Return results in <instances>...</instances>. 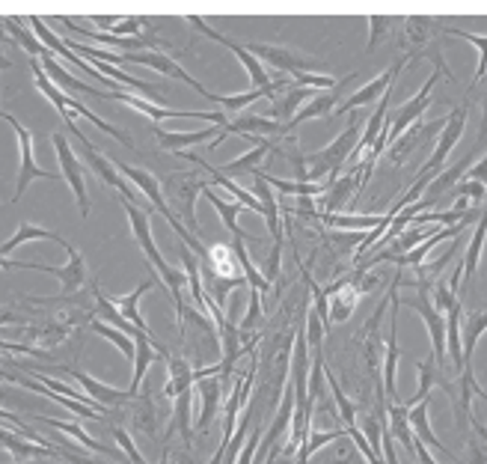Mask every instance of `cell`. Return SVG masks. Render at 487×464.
Instances as JSON below:
<instances>
[{"label": "cell", "instance_id": "cell-1", "mask_svg": "<svg viewBox=\"0 0 487 464\" xmlns=\"http://www.w3.org/2000/svg\"><path fill=\"white\" fill-rule=\"evenodd\" d=\"M122 209L128 214V223H131V232L134 239L140 244V251L146 253V259L151 262V268H155V274L161 277V283L167 286V292L172 298V304H176V316L181 321V316H185V286H188V274L185 271H176L164 256H161L155 239H151V226H149V212L140 209L137 202H128L122 200Z\"/></svg>", "mask_w": 487, "mask_h": 464}, {"label": "cell", "instance_id": "cell-2", "mask_svg": "<svg viewBox=\"0 0 487 464\" xmlns=\"http://www.w3.org/2000/svg\"><path fill=\"white\" fill-rule=\"evenodd\" d=\"M360 123H351L345 132L333 140V143H327L324 149H318V153L307 155V164H309V182H336L339 179V170L348 164V161L354 158L356 146H360Z\"/></svg>", "mask_w": 487, "mask_h": 464}, {"label": "cell", "instance_id": "cell-3", "mask_svg": "<svg viewBox=\"0 0 487 464\" xmlns=\"http://www.w3.org/2000/svg\"><path fill=\"white\" fill-rule=\"evenodd\" d=\"M209 185H211V179L200 176V173H172V176H167V182H164L167 206L176 209V218L185 221L193 235H200L197 200Z\"/></svg>", "mask_w": 487, "mask_h": 464}, {"label": "cell", "instance_id": "cell-4", "mask_svg": "<svg viewBox=\"0 0 487 464\" xmlns=\"http://www.w3.org/2000/svg\"><path fill=\"white\" fill-rule=\"evenodd\" d=\"M0 120H6L13 125V132L18 134V146H21V170H18V182H15V193L9 197V206H15V202L24 197V191L30 188V182L36 179H45V182H60L63 173H51L45 167L36 164V153H34V134H30V128L21 125L15 116L9 114H0Z\"/></svg>", "mask_w": 487, "mask_h": 464}, {"label": "cell", "instance_id": "cell-5", "mask_svg": "<svg viewBox=\"0 0 487 464\" xmlns=\"http://www.w3.org/2000/svg\"><path fill=\"white\" fill-rule=\"evenodd\" d=\"M185 21L188 25L197 30V34H202V36H209L211 42H218V45H226L238 60H241V66L247 69V74H250V90H270L274 86V81H270V74H268V69L262 66V60L258 57H253L250 51H247L244 45H238L235 39H229V36H223V34H218L209 21H202L200 15H185Z\"/></svg>", "mask_w": 487, "mask_h": 464}, {"label": "cell", "instance_id": "cell-6", "mask_svg": "<svg viewBox=\"0 0 487 464\" xmlns=\"http://www.w3.org/2000/svg\"><path fill=\"white\" fill-rule=\"evenodd\" d=\"M247 51L253 54V57L262 60V66H274L286 74H312L318 69V60L316 57H307V54H300L295 48H286V45H265V42H250V45H244Z\"/></svg>", "mask_w": 487, "mask_h": 464}, {"label": "cell", "instance_id": "cell-7", "mask_svg": "<svg viewBox=\"0 0 487 464\" xmlns=\"http://www.w3.org/2000/svg\"><path fill=\"white\" fill-rule=\"evenodd\" d=\"M467 120H470V104L467 102L458 104V107H452L449 116H446V128H443V132L437 134L434 153H431V158L419 170H425V173H431V176H437V170L446 164V158L454 153V146L461 143L463 128H467Z\"/></svg>", "mask_w": 487, "mask_h": 464}, {"label": "cell", "instance_id": "cell-8", "mask_svg": "<svg viewBox=\"0 0 487 464\" xmlns=\"http://www.w3.org/2000/svg\"><path fill=\"white\" fill-rule=\"evenodd\" d=\"M437 81H440V72H431L428 74V81L422 84V90L414 95L410 102H404L402 107L395 111V120L393 123H386V128H384V137L393 143V140H398L402 134H407L410 128H414L419 120H422V114L428 111V104H431V90L437 86Z\"/></svg>", "mask_w": 487, "mask_h": 464}, {"label": "cell", "instance_id": "cell-9", "mask_svg": "<svg viewBox=\"0 0 487 464\" xmlns=\"http://www.w3.org/2000/svg\"><path fill=\"white\" fill-rule=\"evenodd\" d=\"M122 63H137V66H149V69H155V72H161L164 78H176V81H181V84H188L190 90H197L202 99H209V102H214L218 99V93H211V90H205V86L193 78V74H188L185 69L179 66L176 60L172 57H167V54H161V51H134V54H122Z\"/></svg>", "mask_w": 487, "mask_h": 464}, {"label": "cell", "instance_id": "cell-10", "mask_svg": "<svg viewBox=\"0 0 487 464\" xmlns=\"http://www.w3.org/2000/svg\"><path fill=\"white\" fill-rule=\"evenodd\" d=\"M54 149H57V161H60V167H63V179L69 182V188L74 193V200H78V206H81V218H86L90 214V193H86V179H83V167H81V161L78 155H74V149L69 146V140L66 134H54Z\"/></svg>", "mask_w": 487, "mask_h": 464}, {"label": "cell", "instance_id": "cell-11", "mask_svg": "<svg viewBox=\"0 0 487 464\" xmlns=\"http://www.w3.org/2000/svg\"><path fill=\"white\" fill-rule=\"evenodd\" d=\"M63 251L69 253V262L66 265H60L57 271H54V277H60V295H54V298H21V301H30V304H57V301H66L69 295H74V292H81V289L86 286V262H83V253L78 251V247H72L69 242H66V247Z\"/></svg>", "mask_w": 487, "mask_h": 464}, {"label": "cell", "instance_id": "cell-12", "mask_svg": "<svg viewBox=\"0 0 487 464\" xmlns=\"http://www.w3.org/2000/svg\"><path fill=\"white\" fill-rule=\"evenodd\" d=\"M386 307H389V295L381 301V307L372 312V319L365 321V328H363V358H365V366H369L375 384H384V354H386V342H384V337H381V319H384Z\"/></svg>", "mask_w": 487, "mask_h": 464}, {"label": "cell", "instance_id": "cell-13", "mask_svg": "<svg viewBox=\"0 0 487 464\" xmlns=\"http://www.w3.org/2000/svg\"><path fill=\"white\" fill-rule=\"evenodd\" d=\"M410 63V57L404 54V57H398L395 60V66L389 69V72H384V74H377L375 81H369L365 86H360L356 93H351L348 99H345L342 104H339V111H336V116H342V114H351V111H356V107H365V104H372L375 99L381 102L384 99V93L386 90H393V84L398 81V74H402V69Z\"/></svg>", "mask_w": 487, "mask_h": 464}, {"label": "cell", "instance_id": "cell-14", "mask_svg": "<svg viewBox=\"0 0 487 464\" xmlns=\"http://www.w3.org/2000/svg\"><path fill=\"white\" fill-rule=\"evenodd\" d=\"M324 295H327L330 301V312H327V331L333 325H342V321L351 319V312L356 310V304H360V286H356L354 277H342L336 280V283L324 286Z\"/></svg>", "mask_w": 487, "mask_h": 464}, {"label": "cell", "instance_id": "cell-15", "mask_svg": "<svg viewBox=\"0 0 487 464\" xmlns=\"http://www.w3.org/2000/svg\"><path fill=\"white\" fill-rule=\"evenodd\" d=\"M81 146H83V153H86V164L93 167V173L99 176L104 185H111V188H116L119 191V197L122 200H128V202H137L140 206V197L134 193V188H131V182H128L122 173H119V167L113 164L111 158L107 155H102L99 149H95L90 140H81Z\"/></svg>", "mask_w": 487, "mask_h": 464}, {"label": "cell", "instance_id": "cell-16", "mask_svg": "<svg viewBox=\"0 0 487 464\" xmlns=\"http://www.w3.org/2000/svg\"><path fill=\"white\" fill-rule=\"evenodd\" d=\"M356 78V74H348L336 90H327V93H316V99H312L309 104H303L300 111L295 114V120H291L288 125H286V137L295 132L297 125H303V123H309V120H321V116H336V111H339V104H342V86L345 84H351Z\"/></svg>", "mask_w": 487, "mask_h": 464}, {"label": "cell", "instance_id": "cell-17", "mask_svg": "<svg viewBox=\"0 0 487 464\" xmlns=\"http://www.w3.org/2000/svg\"><path fill=\"white\" fill-rule=\"evenodd\" d=\"M443 128H446V120H437V123H416L414 128H410L407 134H402L398 140H393L389 143V164H395V167H402L404 161L416 153V149L425 143V140L431 137V134H440Z\"/></svg>", "mask_w": 487, "mask_h": 464}, {"label": "cell", "instance_id": "cell-18", "mask_svg": "<svg viewBox=\"0 0 487 464\" xmlns=\"http://www.w3.org/2000/svg\"><path fill=\"white\" fill-rule=\"evenodd\" d=\"M197 393H200V417H197V429L200 435L211 429V420L218 417L220 408H226V396H223V381L214 375V379H200L197 381Z\"/></svg>", "mask_w": 487, "mask_h": 464}, {"label": "cell", "instance_id": "cell-19", "mask_svg": "<svg viewBox=\"0 0 487 464\" xmlns=\"http://www.w3.org/2000/svg\"><path fill=\"white\" fill-rule=\"evenodd\" d=\"M247 140H253V149L250 153H244V155H238L235 161H229V164H223V176H247V173H253L258 170V164L262 161H268V155H277L279 153V146H277V140H270V137H247Z\"/></svg>", "mask_w": 487, "mask_h": 464}, {"label": "cell", "instance_id": "cell-20", "mask_svg": "<svg viewBox=\"0 0 487 464\" xmlns=\"http://www.w3.org/2000/svg\"><path fill=\"white\" fill-rule=\"evenodd\" d=\"M134 342H137V354H134V379H131V387H128V390H131V393L137 396L140 384L146 381L149 366L155 363V360H167V358H170V351H167L161 342L151 340L149 333H137Z\"/></svg>", "mask_w": 487, "mask_h": 464}, {"label": "cell", "instance_id": "cell-21", "mask_svg": "<svg viewBox=\"0 0 487 464\" xmlns=\"http://www.w3.org/2000/svg\"><path fill=\"white\" fill-rule=\"evenodd\" d=\"M437 34H443L440 21H434L431 15H407V18L402 21V45L407 48V57L414 54V48L437 42V39H434Z\"/></svg>", "mask_w": 487, "mask_h": 464}, {"label": "cell", "instance_id": "cell-22", "mask_svg": "<svg viewBox=\"0 0 487 464\" xmlns=\"http://www.w3.org/2000/svg\"><path fill=\"white\" fill-rule=\"evenodd\" d=\"M202 274H211V277H220V280H238V277H244L235 247H232V244H223V242L211 244V247H209V259L202 262Z\"/></svg>", "mask_w": 487, "mask_h": 464}, {"label": "cell", "instance_id": "cell-23", "mask_svg": "<svg viewBox=\"0 0 487 464\" xmlns=\"http://www.w3.org/2000/svg\"><path fill=\"white\" fill-rule=\"evenodd\" d=\"M151 128H155V140L164 153L181 155V153H188V146L205 143V140H211V134H220L223 125H209V128H202V132H167V128H161V125H151Z\"/></svg>", "mask_w": 487, "mask_h": 464}, {"label": "cell", "instance_id": "cell-24", "mask_svg": "<svg viewBox=\"0 0 487 464\" xmlns=\"http://www.w3.org/2000/svg\"><path fill=\"white\" fill-rule=\"evenodd\" d=\"M395 209L389 206L386 214H327V212H318L316 218L324 223V226H333V230H345V232H351V230H377L381 223L386 221H395Z\"/></svg>", "mask_w": 487, "mask_h": 464}, {"label": "cell", "instance_id": "cell-25", "mask_svg": "<svg viewBox=\"0 0 487 464\" xmlns=\"http://www.w3.org/2000/svg\"><path fill=\"white\" fill-rule=\"evenodd\" d=\"M428 411H431V399H425V402H419V405L410 408V426H414V435H416L428 449H437V452H443V456H446L452 464H461V459L454 456V452H452L446 444H440V438L434 435V429H431Z\"/></svg>", "mask_w": 487, "mask_h": 464}, {"label": "cell", "instance_id": "cell-26", "mask_svg": "<svg viewBox=\"0 0 487 464\" xmlns=\"http://www.w3.org/2000/svg\"><path fill=\"white\" fill-rule=\"evenodd\" d=\"M386 431L395 444H402L410 456H414L416 435H414V426H410V405L407 402H389L386 405Z\"/></svg>", "mask_w": 487, "mask_h": 464}, {"label": "cell", "instance_id": "cell-27", "mask_svg": "<svg viewBox=\"0 0 487 464\" xmlns=\"http://www.w3.org/2000/svg\"><path fill=\"white\" fill-rule=\"evenodd\" d=\"M253 193L258 197L265 209V221H268V230H270V239H283V223H279V197L277 191L270 188V182L265 179V170H256L253 173Z\"/></svg>", "mask_w": 487, "mask_h": 464}, {"label": "cell", "instance_id": "cell-28", "mask_svg": "<svg viewBox=\"0 0 487 464\" xmlns=\"http://www.w3.org/2000/svg\"><path fill=\"white\" fill-rule=\"evenodd\" d=\"M66 372H72V379L81 384V390H83L86 396H93L95 402L104 405V408L128 405V402H131V399H134V393H131V390H116V387H107V384H102V381L90 379V375L81 372V370H66Z\"/></svg>", "mask_w": 487, "mask_h": 464}, {"label": "cell", "instance_id": "cell-29", "mask_svg": "<svg viewBox=\"0 0 487 464\" xmlns=\"http://www.w3.org/2000/svg\"><path fill=\"white\" fill-rule=\"evenodd\" d=\"M119 167V173L128 179V182H134V185L143 191V197L151 202V209L155 212H161V214H167L170 212V206H167V197H164V188H161V182L151 176L149 170H143V167H131V164H116Z\"/></svg>", "mask_w": 487, "mask_h": 464}, {"label": "cell", "instance_id": "cell-30", "mask_svg": "<svg viewBox=\"0 0 487 464\" xmlns=\"http://www.w3.org/2000/svg\"><path fill=\"white\" fill-rule=\"evenodd\" d=\"M197 370L185 360V358H179V354H170L167 358V384H164V396L167 399H176L181 393H190L193 390V384H197V375H193Z\"/></svg>", "mask_w": 487, "mask_h": 464}, {"label": "cell", "instance_id": "cell-31", "mask_svg": "<svg viewBox=\"0 0 487 464\" xmlns=\"http://www.w3.org/2000/svg\"><path fill=\"white\" fill-rule=\"evenodd\" d=\"M202 197L211 202L214 206V212L220 214V221L226 223V230L232 232V242H256V239H250V235H244L241 230H238V214L244 212V206L238 200H232V197H220L218 191H214L211 185L202 191Z\"/></svg>", "mask_w": 487, "mask_h": 464}, {"label": "cell", "instance_id": "cell-32", "mask_svg": "<svg viewBox=\"0 0 487 464\" xmlns=\"http://www.w3.org/2000/svg\"><path fill=\"white\" fill-rule=\"evenodd\" d=\"M312 90H307V86H286L283 93H277L274 99H270V111H268V116L274 123H279V125H288L291 120H295V111H300V104L307 102V95H309Z\"/></svg>", "mask_w": 487, "mask_h": 464}, {"label": "cell", "instance_id": "cell-33", "mask_svg": "<svg viewBox=\"0 0 487 464\" xmlns=\"http://www.w3.org/2000/svg\"><path fill=\"white\" fill-rule=\"evenodd\" d=\"M484 235H487V212H482V218L475 221V230H472V239L467 244V251H463V283H472L475 274H479V265H482V251H484Z\"/></svg>", "mask_w": 487, "mask_h": 464}, {"label": "cell", "instance_id": "cell-34", "mask_svg": "<svg viewBox=\"0 0 487 464\" xmlns=\"http://www.w3.org/2000/svg\"><path fill=\"white\" fill-rule=\"evenodd\" d=\"M463 307L458 304L454 310H449L446 316V351H449V360H452V372L463 375L467 363H463V349H461V321H463Z\"/></svg>", "mask_w": 487, "mask_h": 464}, {"label": "cell", "instance_id": "cell-35", "mask_svg": "<svg viewBox=\"0 0 487 464\" xmlns=\"http://www.w3.org/2000/svg\"><path fill=\"white\" fill-rule=\"evenodd\" d=\"M93 292H95V316H99V321H104V325H113L116 331L128 333V337H137V333H143V331H137L131 321L122 316V312H119V307L113 304V298H107L99 286H93Z\"/></svg>", "mask_w": 487, "mask_h": 464}, {"label": "cell", "instance_id": "cell-36", "mask_svg": "<svg viewBox=\"0 0 487 464\" xmlns=\"http://www.w3.org/2000/svg\"><path fill=\"white\" fill-rule=\"evenodd\" d=\"M155 283H158V280L149 277L146 283H140V286L134 289V292H128V295H122V298H113V304L119 307V312H122V316L131 321L137 331H143V333H149V325H146V319L140 316V298H143ZM149 337H151V333H149Z\"/></svg>", "mask_w": 487, "mask_h": 464}, {"label": "cell", "instance_id": "cell-37", "mask_svg": "<svg viewBox=\"0 0 487 464\" xmlns=\"http://www.w3.org/2000/svg\"><path fill=\"white\" fill-rule=\"evenodd\" d=\"M484 331H487V312L484 310H472L463 316V363H467V370H472L475 345H479Z\"/></svg>", "mask_w": 487, "mask_h": 464}, {"label": "cell", "instance_id": "cell-38", "mask_svg": "<svg viewBox=\"0 0 487 464\" xmlns=\"http://www.w3.org/2000/svg\"><path fill=\"white\" fill-rule=\"evenodd\" d=\"M54 242V244H60V247H66V239L63 235H57V232H51V230H45V226H36V223H21L18 230H15V235L9 239L4 247H0V256H6V253H13L18 244H24V242Z\"/></svg>", "mask_w": 487, "mask_h": 464}, {"label": "cell", "instance_id": "cell-39", "mask_svg": "<svg viewBox=\"0 0 487 464\" xmlns=\"http://www.w3.org/2000/svg\"><path fill=\"white\" fill-rule=\"evenodd\" d=\"M0 27H4L6 34L13 36V39L18 42V45L24 48V51L30 54V57H34V60H36V57H39V60H45L48 54H51V51H48V48L42 45V42L36 39V34H34V30H27L24 25H18L15 18H0Z\"/></svg>", "mask_w": 487, "mask_h": 464}, {"label": "cell", "instance_id": "cell-40", "mask_svg": "<svg viewBox=\"0 0 487 464\" xmlns=\"http://www.w3.org/2000/svg\"><path fill=\"white\" fill-rule=\"evenodd\" d=\"M42 63H45L48 78H51V81H57L60 86H66V90H72V93H90V95H95V99H107V93H104V90H95V86L83 84V81H78V78H72V74L57 63V57H54V54H48V57L42 60Z\"/></svg>", "mask_w": 487, "mask_h": 464}, {"label": "cell", "instance_id": "cell-41", "mask_svg": "<svg viewBox=\"0 0 487 464\" xmlns=\"http://www.w3.org/2000/svg\"><path fill=\"white\" fill-rule=\"evenodd\" d=\"M34 420H42L45 426H51V429H57V431H63V435H69V438H74L78 444L83 447V449H93V452H102V456H116V449H111V447H104V444H99V440H93L86 431L78 426V423H63V420H54V417H34Z\"/></svg>", "mask_w": 487, "mask_h": 464}, {"label": "cell", "instance_id": "cell-42", "mask_svg": "<svg viewBox=\"0 0 487 464\" xmlns=\"http://www.w3.org/2000/svg\"><path fill=\"white\" fill-rule=\"evenodd\" d=\"M190 405H193V390L190 393H181L176 399V408H172V423H170V431L167 435H172V431H179L181 440L190 447L193 444V420H190Z\"/></svg>", "mask_w": 487, "mask_h": 464}, {"label": "cell", "instance_id": "cell-43", "mask_svg": "<svg viewBox=\"0 0 487 464\" xmlns=\"http://www.w3.org/2000/svg\"><path fill=\"white\" fill-rule=\"evenodd\" d=\"M131 420L143 435H149V438L158 435V411H155V405H151L149 393H143L140 399L137 396L131 399Z\"/></svg>", "mask_w": 487, "mask_h": 464}, {"label": "cell", "instance_id": "cell-44", "mask_svg": "<svg viewBox=\"0 0 487 464\" xmlns=\"http://www.w3.org/2000/svg\"><path fill=\"white\" fill-rule=\"evenodd\" d=\"M443 34H449V36H461V39H467L470 45H475V51H479V66H475L472 86H479V84H482V78L487 74V36H482V34H470V30H461V27H443Z\"/></svg>", "mask_w": 487, "mask_h": 464}, {"label": "cell", "instance_id": "cell-45", "mask_svg": "<svg viewBox=\"0 0 487 464\" xmlns=\"http://www.w3.org/2000/svg\"><path fill=\"white\" fill-rule=\"evenodd\" d=\"M99 337H104L107 342H113L119 351H122V358H128V360H134V354H137V342H134V337H128V333H122V331H116V328H111V325H104V321H99L95 319L93 325H90Z\"/></svg>", "mask_w": 487, "mask_h": 464}, {"label": "cell", "instance_id": "cell-46", "mask_svg": "<svg viewBox=\"0 0 487 464\" xmlns=\"http://www.w3.org/2000/svg\"><path fill=\"white\" fill-rule=\"evenodd\" d=\"M324 372H327V384H330L333 402H336V408H339L342 426H345V429H354V426H356V405L351 402L348 396L342 393V387H339V381H336V375H333L330 370H324Z\"/></svg>", "mask_w": 487, "mask_h": 464}, {"label": "cell", "instance_id": "cell-47", "mask_svg": "<svg viewBox=\"0 0 487 464\" xmlns=\"http://www.w3.org/2000/svg\"><path fill=\"white\" fill-rule=\"evenodd\" d=\"M262 292H256V289H250V301H247V312H244V319H241V328L247 337L258 328V321H262V316H265V304H262Z\"/></svg>", "mask_w": 487, "mask_h": 464}, {"label": "cell", "instance_id": "cell-48", "mask_svg": "<svg viewBox=\"0 0 487 464\" xmlns=\"http://www.w3.org/2000/svg\"><path fill=\"white\" fill-rule=\"evenodd\" d=\"M393 27H395L393 15H369V45H365V51L372 54L389 34H393Z\"/></svg>", "mask_w": 487, "mask_h": 464}, {"label": "cell", "instance_id": "cell-49", "mask_svg": "<svg viewBox=\"0 0 487 464\" xmlns=\"http://www.w3.org/2000/svg\"><path fill=\"white\" fill-rule=\"evenodd\" d=\"M307 342H309V351L316 354V351H321L324 349V333H327V328H324V319L318 316V310L312 307L309 312H307Z\"/></svg>", "mask_w": 487, "mask_h": 464}, {"label": "cell", "instance_id": "cell-50", "mask_svg": "<svg viewBox=\"0 0 487 464\" xmlns=\"http://www.w3.org/2000/svg\"><path fill=\"white\" fill-rule=\"evenodd\" d=\"M454 197H463V200H470L479 206L482 200H487V185L484 182H472V179H461L458 185H454Z\"/></svg>", "mask_w": 487, "mask_h": 464}, {"label": "cell", "instance_id": "cell-51", "mask_svg": "<svg viewBox=\"0 0 487 464\" xmlns=\"http://www.w3.org/2000/svg\"><path fill=\"white\" fill-rule=\"evenodd\" d=\"M113 438H116V444L122 447V452H125V456H128V461H131V464H149L143 456H140V449L134 447L131 435H128V431H125L122 426H113Z\"/></svg>", "mask_w": 487, "mask_h": 464}, {"label": "cell", "instance_id": "cell-52", "mask_svg": "<svg viewBox=\"0 0 487 464\" xmlns=\"http://www.w3.org/2000/svg\"><path fill=\"white\" fill-rule=\"evenodd\" d=\"M262 438H265V431L262 429H253V435H250V440L244 444V449L238 452V459H235V464H256V456H258V447H262Z\"/></svg>", "mask_w": 487, "mask_h": 464}, {"label": "cell", "instance_id": "cell-53", "mask_svg": "<svg viewBox=\"0 0 487 464\" xmlns=\"http://www.w3.org/2000/svg\"><path fill=\"white\" fill-rule=\"evenodd\" d=\"M0 268H24V271H45V274H54V271H57V265L21 262V259H9V256H0Z\"/></svg>", "mask_w": 487, "mask_h": 464}, {"label": "cell", "instance_id": "cell-54", "mask_svg": "<svg viewBox=\"0 0 487 464\" xmlns=\"http://www.w3.org/2000/svg\"><path fill=\"white\" fill-rule=\"evenodd\" d=\"M414 456H416V461L419 464H440L434 456H431V449L425 447V444H422V440L416 438V447H414Z\"/></svg>", "mask_w": 487, "mask_h": 464}, {"label": "cell", "instance_id": "cell-55", "mask_svg": "<svg viewBox=\"0 0 487 464\" xmlns=\"http://www.w3.org/2000/svg\"><path fill=\"white\" fill-rule=\"evenodd\" d=\"M470 464H487V447L484 444H470Z\"/></svg>", "mask_w": 487, "mask_h": 464}, {"label": "cell", "instance_id": "cell-56", "mask_svg": "<svg viewBox=\"0 0 487 464\" xmlns=\"http://www.w3.org/2000/svg\"><path fill=\"white\" fill-rule=\"evenodd\" d=\"M470 426L475 429V435H479V438H482V444L487 447V429H484V426L479 423V420H475V414L470 417Z\"/></svg>", "mask_w": 487, "mask_h": 464}, {"label": "cell", "instance_id": "cell-57", "mask_svg": "<svg viewBox=\"0 0 487 464\" xmlns=\"http://www.w3.org/2000/svg\"><path fill=\"white\" fill-rule=\"evenodd\" d=\"M176 464H200V461H193L190 452H176Z\"/></svg>", "mask_w": 487, "mask_h": 464}, {"label": "cell", "instance_id": "cell-58", "mask_svg": "<svg viewBox=\"0 0 487 464\" xmlns=\"http://www.w3.org/2000/svg\"><path fill=\"white\" fill-rule=\"evenodd\" d=\"M479 143H482V146L487 143V99H484V120H482V137H479Z\"/></svg>", "mask_w": 487, "mask_h": 464}, {"label": "cell", "instance_id": "cell-59", "mask_svg": "<svg viewBox=\"0 0 487 464\" xmlns=\"http://www.w3.org/2000/svg\"><path fill=\"white\" fill-rule=\"evenodd\" d=\"M9 66H13V63H9V60L4 57V54H0V72H4V69H9Z\"/></svg>", "mask_w": 487, "mask_h": 464}, {"label": "cell", "instance_id": "cell-60", "mask_svg": "<svg viewBox=\"0 0 487 464\" xmlns=\"http://www.w3.org/2000/svg\"><path fill=\"white\" fill-rule=\"evenodd\" d=\"M158 464H170V449H164V456H161V461Z\"/></svg>", "mask_w": 487, "mask_h": 464}, {"label": "cell", "instance_id": "cell-61", "mask_svg": "<svg viewBox=\"0 0 487 464\" xmlns=\"http://www.w3.org/2000/svg\"><path fill=\"white\" fill-rule=\"evenodd\" d=\"M15 464H27V461H15Z\"/></svg>", "mask_w": 487, "mask_h": 464}, {"label": "cell", "instance_id": "cell-62", "mask_svg": "<svg viewBox=\"0 0 487 464\" xmlns=\"http://www.w3.org/2000/svg\"><path fill=\"white\" fill-rule=\"evenodd\" d=\"M0 114H4V111H0Z\"/></svg>", "mask_w": 487, "mask_h": 464}]
</instances>
